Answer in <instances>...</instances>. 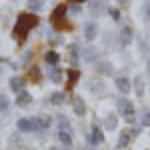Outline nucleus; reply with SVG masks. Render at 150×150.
<instances>
[{
  "instance_id": "obj_35",
  "label": "nucleus",
  "mask_w": 150,
  "mask_h": 150,
  "mask_svg": "<svg viewBox=\"0 0 150 150\" xmlns=\"http://www.w3.org/2000/svg\"><path fill=\"white\" fill-rule=\"evenodd\" d=\"M142 124H144V126H150V114H144V118H142Z\"/></svg>"
},
{
  "instance_id": "obj_28",
  "label": "nucleus",
  "mask_w": 150,
  "mask_h": 150,
  "mask_svg": "<svg viewBox=\"0 0 150 150\" xmlns=\"http://www.w3.org/2000/svg\"><path fill=\"white\" fill-rule=\"evenodd\" d=\"M142 18H144L146 22H150V0H146V2L142 4Z\"/></svg>"
},
{
  "instance_id": "obj_9",
  "label": "nucleus",
  "mask_w": 150,
  "mask_h": 150,
  "mask_svg": "<svg viewBox=\"0 0 150 150\" xmlns=\"http://www.w3.org/2000/svg\"><path fill=\"white\" fill-rule=\"evenodd\" d=\"M16 106H20V108H26V106H30L32 104V94L26 92V90H20V92H16Z\"/></svg>"
},
{
  "instance_id": "obj_16",
  "label": "nucleus",
  "mask_w": 150,
  "mask_h": 150,
  "mask_svg": "<svg viewBox=\"0 0 150 150\" xmlns=\"http://www.w3.org/2000/svg\"><path fill=\"white\" fill-rule=\"evenodd\" d=\"M8 86H10L12 92H20V90H24V86H26V80H24L22 76H12L10 80H8Z\"/></svg>"
},
{
  "instance_id": "obj_1",
  "label": "nucleus",
  "mask_w": 150,
  "mask_h": 150,
  "mask_svg": "<svg viewBox=\"0 0 150 150\" xmlns=\"http://www.w3.org/2000/svg\"><path fill=\"white\" fill-rule=\"evenodd\" d=\"M38 22H40V18L36 16L34 12H20L18 18H16V24H14L12 36L22 44L24 40H26V36H28V32H30L34 26H38Z\"/></svg>"
},
{
  "instance_id": "obj_15",
  "label": "nucleus",
  "mask_w": 150,
  "mask_h": 150,
  "mask_svg": "<svg viewBox=\"0 0 150 150\" xmlns=\"http://www.w3.org/2000/svg\"><path fill=\"white\" fill-rule=\"evenodd\" d=\"M66 78H68V80H66V88H74L76 82L80 80V72L76 68H68L66 70Z\"/></svg>"
},
{
  "instance_id": "obj_19",
  "label": "nucleus",
  "mask_w": 150,
  "mask_h": 150,
  "mask_svg": "<svg viewBox=\"0 0 150 150\" xmlns=\"http://www.w3.org/2000/svg\"><path fill=\"white\" fill-rule=\"evenodd\" d=\"M16 128H18V132H34L30 118H20V120L16 122Z\"/></svg>"
},
{
  "instance_id": "obj_34",
  "label": "nucleus",
  "mask_w": 150,
  "mask_h": 150,
  "mask_svg": "<svg viewBox=\"0 0 150 150\" xmlns=\"http://www.w3.org/2000/svg\"><path fill=\"white\" fill-rule=\"evenodd\" d=\"M116 2H118V6H122V8L130 6V0H116Z\"/></svg>"
},
{
  "instance_id": "obj_7",
  "label": "nucleus",
  "mask_w": 150,
  "mask_h": 150,
  "mask_svg": "<svg viewBox=\"0 0 150 150\" xmlns=\"http://www.w3.org/2000/svg\"><path fill=\"white\" fill-rule=\"evenodd\" d=\"M72 108H74V112L78 116L86 114V102H84V98H82L80 94H74L72 96Z\"/></svg>"
},
{
  "instance_id": "obj_14",
  "label": "nucleus",
  "mask_w": 150,
  "mask_h": 150,
  "mask_svg": "<svg viewBox=\"0 0 150 150\" xmlns=\"http://www.w3.org/2000/svg\"><path fill=\"white\" fill-rule=\"evenodd\" d=\"M48 78L52 82H56V84H60V82H64L62 80L64 78V72H62L60 66H48Z\"/></svg>"
},
{
  "instance_id": "obj_21",
  "label": "nucleus",
  "mask_w": 150,
  "mask_h": 150,
  "mask_svg": "<svg viewBox=\"0 0 150 150\" xmlns=\"http://www.w3.org/2000/svg\"><path fill=\"white\" fill-rule=\"evenodd\" d=\"M134 92L138 98H144V78L142 76H136L134 78Z\"/></svg>"
},
{
  "instance_id": "obj_30",
  "label": "nucleus",
  "mask_w": 150,
  "mask_h": 150,
  "mask_svg": "<svg viewBox=\"0 0 150 150\" xmlns=\"http://www.w3.org/2000/svg\"><path fill=\"white\" fill-rule=\"evenodd\" d=\"M68 50H70V56H72V64H76L78 62V48H76V44H70Z\"/></svg>"
},
{
  "instance_id": "obj_26",
  "label": "nucleus",
  "mask_w": 150,
  "mask_h": 150,
  "mask_svg": "<svg viewBox=\"0 0 150 150\" xmlns=\"http://www.w3.org/2000/svg\"><path fill=\"white\" fill-rule=\"evenodd\" d=\"M10 110V100L6 94H0V114H6Z\"/></svg>"
},
{
  "instance_id": "obj_22",
  "label": "nucleus",
  "mask_w": 150,
  "mask_h": 150,
  "mask_svg": "<svg viewBox=\"0 0 150 150\" xmlns=\"http://www.w3.org/2000/svg\"><path fill=\"white\" fill-rule=\"evenodd\" d=\"M42 0H26V8H28V12H34V14H38V12L42 10Z\"/></svg>"
},
{
  "instance_id": "obj_11",
  "label": "nucleus",
  "mask_w": 150,
  "mask_h": 150,
  "mask_svg": "<svg viewBox=\"0 0 150 150\" xmlns=\"http://www.w3.org/2000/svg\"><path fill=\"white\" fill-rule=\"evenodd\" d=\"M94 70H96V74H102V76H110V74L114 72V66H112V64H110L108 60H100V62H96Z\"/></svg>"
},
{
  "instance_id": "obj_2",
  "label": "nucleus",
  "mask_w": 150,
  "mask_h": 150,
  "mask_svg": "<svg viewBox=\"0 0 150 150\" xmlns=\"http://www.w3.org/2000/svg\"><path fill=\"white\" fill-rule=\"evenodd\" d=\"M66 14H68V8L64 4H58L56 8L50 14V24L56 32H62L64 28H68V22H66Z\"/></svg>"
},
{
  "instance_id": "obj_36",
  "label": "nucleus",
  "mask_w": 150,
  "mask_h": 150,
  "mask_svg": "<svg viewBox=\"0 0 150 150\" xmlns=\"http://www.w3.org/2000/svg\"><path fill=\"white\" fill-rule=\"evenodd\" d=\"M82 2H86V0H70V4H82Z\"/></svg>"
},
{
  "instance_id": "obj_18",
  "label": "nucleus",
  "mask_w": 150,
  "mask_h": 150,
  "mask_svg": "<svg viewBox=\"0 0 150 150\" xmlns=\"http://www.w3.org/2000/svg\"><path fill=\"white\" fill-rule=\"evenodd\" d=\"M104 128H106V130H116V128H118V116H116L114 112L106 114V118H104Z\"/></svg>"
},
{
  "instance_id": "obj_4",
  "label": "nucleus",
  "mask_w": 150,
  "mask_h": 150,
  "mask_svg": "<svg viewBox=\"0 0 150 150\" xmlns=\"http://www.w3.org/2000/svg\"><path fill=\"white\" fill-rule=\"evenodd\" d=\"M30 122H32V128H34V132H42V130H46L50 126V116L46 114H38V116H32L30 118Z\"/></svg>"
},
{
  "instance_id": "obj_3",
  "label": "nucleus",
  "mask_w": 150,
  "mask_h": 150,
  "mask_svg": "<svg viewBox=\"0 0 150 150\" xmlns=\"http://www.w3.org/2000/svg\"><path fill=\"white\" fill-rule=\"evenodd\" d=\"M116 106H118V112L124 116V120H126L128 124H132V122H134V118H136V110H134V104L128 102L126 98H118V100H116Z\"/></svg>"
},
{
  "instance_id": "obj_25",
  "label": "nucleus",
  "mask_w": 150,
  "mask_h": 150,
  "mask_svg": "<svg viewBox=\"0 0 150 150\" xmlns=\"http://www.w3.org/2000/svg\"><path fill=\"white\" fill-rule=\"evenodd\" d=\"M88 88L92 92H104V82L100 78H92V80L88 82Z\"/></svg>"
},
{
  "instance_id": "obj_38",
  "label": "nucleus",
  "mask_w": 150,
  "mask_h": 150,
  "mask_svg": "<svg viewBox=\"0 0 150 150\" xmlns=\"http://www.w3.org/2000/svg\"><path fill=\"white\" fill-rule=\"evenodd\" d=\"M148 68H150V62H148Z\"/></svg>"
},
{
  "instance_id": "obj_23",
  "label": "nucleus",
  "mask_w": 150,
  "mask_h": 150,
  "mask_svg": "<svg viewBox=\"0 0 150 150\" xmlns=\"http://www.w3.org/2000/svg\"><path fill=\"white\" fill-rule=\"evenodd\" d=\"M46 62H48V66H58V62H60V54H58L56 50H48V52H46Z\"/></svg>"
},
{
  "instance_id": "obj_13",
  "label": "nucleus",
  "mask_w": 150,
  "mask_h": 150,
  "mask_svg": "<svg viewBox=\"0 0 150 150\" xmlns=\"http://www.w3.org/2000/svg\"><path fill=\"white\" fill-rule=\"evenodd\" d=\"M98 54H100V52H98V48H96V46H86L80 52V56L84 58L86 62H96V60H98Z\"/></svg>"
},
{
  "instance_id": "obj_20",
  "label": "nucleus",
  "mask_w": 150,
  "mask_h": 150,
  "mask_svg": "<svg viewBox=\"0 0 150 150\" xmlns=\"http://www.w3.org/2000/svg\"><path fill=\"white\" fill-rule=\"evenodd\" d=\"M58 138H60V142H62L64 148H72V136H70L68 130H60V132H58Z\"/></svg>"
},
{
  "instance_id": "obj_27",
  "label": "nucleus",
  "mask_w": 150,
  "mask_h": 150,
  "mask_svg": "<svg viewBox=\"0 0 150 150\" xmlns=\"http://www.w3.org/2000/svg\"><path fill=\"white\" fill-rule=\"evenodd\" d=\"M28 74H30V80H32V82H40V70H38V66H36V64H32V66H30Z\"/></svg>"
},
{
  "instance_id": "obj_24",
  "label": "nucleus",
  "mask_w": 150,
  "mask_h": 150,
  "mask_svg": "<svg viewBox=\"0 0 150 150\" xmlns=\"http://www.w3.org/2000/svg\"><path fill=\"white\" fill-rule=\"evenodd\" d=\"M50 102L54 104V106H62V104L66 102V94H64V92H54V94H50Z\"/></svg>"
},
{
  "instance_id": "obj_12",
  "label": "nucleus",
  "mask_w": 150,
  "mask_h": 150,
  "mask_svg": "<svg viewBox=\"0 0 150 150\" xmlns=\"http://www.w3.org/2000/svg\"><path fill=\"white\" fill-rule=\"evenodd\" d=\"M96 36H98V24L96 22H86L84 24V38H86L88 42H92Z\"/></svg>"
},
{
  "instance_id": "obj_32",
  "label": "nucleus",
  "mask_w": 150,
  "mask_h": 150,
  "mask_svg": "<svg viewBox=\"0 0 150 150\" xmlns=\"http://www.w3.org/2000/svg\"><path fill=\"white\" fill-rule=\"evenodd\" d=\"M138 50H140V54H144V56H146V54H148V44H146V42H144V40H138Z\"/></svg>"
},
{
  "instance_id": "obj_33",
  "label": "nucleus",
  "mask_w": 150,
  "mask_h": 150,
  "mask_svg": "<svg viewBox=\"0 0 150 150\" xmlns=\"http://www.w3.org/2000/svg\"><path fill=\"white\" fill-rule=\"evenodd\" d=\"M68 12H70V14H80V12H82V6H80V4H70Z\"/></svg>"
},
{
  "instance_id": "obj_5",
  "label": "nucleus",
  "mask_w": 150,
  "mask_h": 150,
  "mask_svg": "<svg viewBox=\"0 0 150 150\" xmlns=\"http://www.w3.org/2000/svg\"><path fill=\"white\" fill-rule=\"evenodd\" d=\"M102 142H104V132H102V128L98 126L96 118H94V124H92V136H90V144H92V146H98V144H102Z\"/></svg>"
},
{
  "instance_id": "obj_37",
  "label": "nucleus",
  "mask_w": 150,
  "mask_h": 150,
  "mask_svg": "<svg viewBox=\"0 0 150 150\" xmlns=\"http://www.w3.org/2000/svg\"><path fill=\"white\" fill-rule=\"evenodd\" d=\"M48 150H60V148H56V146H50V148H48Z\"/></svg>"
},
{
  "instance_id": "obj_31",
  "label": "nucleus",
  "mask_w": 150,
  "mask_h": 150,
  "mask_svg": "<svg viewBox=\"0 0 150 150\" xmlns=\"http://www.w3.org/2000/svg\"><path fill=\"white\" fill-rule=\"evenodd\" d=\"M58 124H60V128H62V130H68V132H70V122H68V118H64V116L60 114V116H58Z\"/></svg>"
},
{
  "instance_id": "obj_6",
  "label": "nucleus",
  "mask_w": 150,
  "mask_h": 150,
  "mask_svg": "<svg viewBox=\"0 0 150 150\" xmlns=\"http://www.w3.org/2000/svg\"><path fill=\"white\" fill-rule=\"evenodd\" d=\"M106 10H108V8H106V0H90V14H92V16L98 18V16H102Z\"/></svg>"
},
{
  "instance_id": "obj_29",
  "label": "nucleus",
  "mask_w": 150,
  "mask_h": 150,
  "mask_svg": "<svg viewBox=\"0 0 150 150\" xmlns=\"http://www.w3.org/2000/svg\"><path fill=\"white\" fill-rule=\"evenodd\" d=\"M106 12H108V16H110L114 22H120V10H118V8H112V6H110Z\"/></svg>"
},
{
  "instance_id": "obj_8",
  "label": "nucleus",
  "mask_w": 150,
  "mask_h": 150,
  "mask_svg": "<svg viewBox=\"0 0 150 150\" xmlns=\"http://www.w3.org/2000/svg\"><path fill=\"white\" fill-rule=\"evenodd\" d=\"M116 88H118V92L120 94H130V90H132V82L128 80L126 76H118L114 80Z\"/></svg>"
},
{
  "instance_id": "obj_10",
  "label": "nucleus",
  "mask_w": 150,
  "mask_h": 150,
  "mask_svg": "<svg viewBox=\"0 0 150 150\" xmlns=\"http://www.w3.org/2000/svg\"><path fill=\"white\" fill-rule=\"evenodd\" d=\"M132 38H134V30H132V26H122V30H120V46H128L130 42H132Z\"/></svg>"
},
{
  "instance_id": "obj_17",
  "label": "nucleus",
  "mask_w": 150,
  "mask_h": 150,
  "mask_svg": "<svg viewBox=\"0 0 150 150\" xmlns=\"http://www.w3.org/2000/svg\"><path fill=\"white\" fill-rule=\"evenodd\" d=\"M130 140H132V134H130V130H122V132H120V136H118V142H116V148H120V150L128 148Z\"/></svg>"
}]
</instances>
